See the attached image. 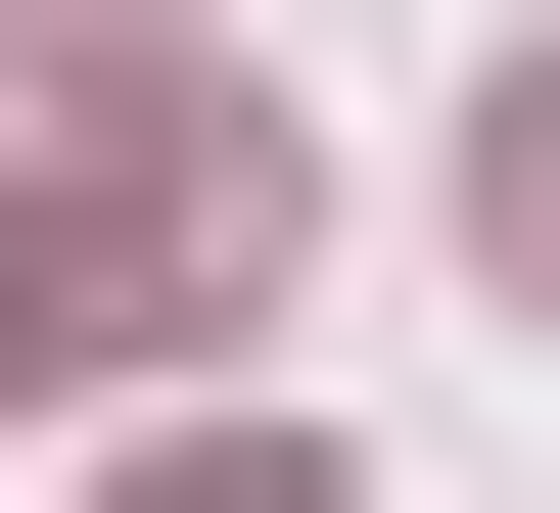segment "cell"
Returning <instances> with one entry per match:
<instances>
[{
  "label": "cell",
  "instance_id": "obj_4",
  "mask_svg": "<svg viewBox=\"0 0 560 513\" xmlns=\"http://www.w3.org/2000/svg\"><path fill=\"white\" fill-rule=\"evenodd\" d=\"M140 513H327V467H280V420H187V467H140Z\"/></svg>",
  "mask_w": 560,
  "mask_h": 513
},
{
  "label": "cell",
  "instance_id": "obj_2",
  "mask_svg": "<svg viewBox=\"0 0 560 513\" xmlns=\"http://www.w3.org/2000/svg\"><path fill=\"white\" fill-rule=\"evenodd\" d=\"M467 280H560V47H514V94H467Z\"/></svg>",
  "mask_w": 560,
  "mask_h": 513
},
{
  "label": "cell",
  "instance_id": "obj_1",
  "mask_svg": "<svg viewBox=\"0 0 560 513\" xmlns=\"http://www.w3.org/2000/svg\"><path fill=\"white\" fill-rule=\"evenodd\" d=\"M94 327H140V280H94V234H47V187H0V420H47V374H94Z\"/></svg>",
  "mask_w": 560,
  "mask_h": 513
},
{
  "label": "cell",
  "instance_id": "obj_3",
  "mask_svg": "<svg viewBox=\"0 0 560 513\" xmlns=\"http://www.w3.org/2000/svg\"><path fill=\"white\" fill-rule=\"evenodd\" d=\"M0 47H47V94H140V47H187V0H0Z\"/></svg>",
  "mask_w": 560,
  "mask_h": 513
}]
</instances>
